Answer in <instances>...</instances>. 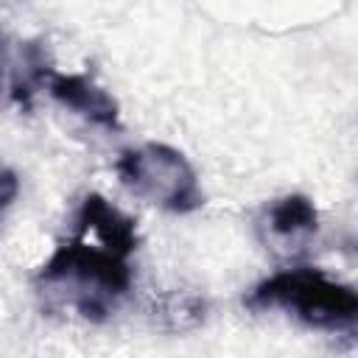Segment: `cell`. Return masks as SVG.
<instances>
[{
	"mask_svg": "<svg viewBox=\"0 0 358 358\" xmlns=\"http://www.w3.org/2000/svg\"><path fill=\"white\" fill-rule=\"evenodd\" d=\"M39 291L73 308L90 322H103L117 299L131 288V268L126 257L106 246H90L84 235L64 241L36 271Z\"/></svg>",
	"mask_w": 358,
	"mask_h": 358,
	"instance_id": "obj_1",
	"label": "cell"
},
{
	"mask_svg": "<svg viewBox=\"0 0 358 358\" xmlns=\"http://www.w3.org/2000/svg\"><path fill=\"white\" fill-rule=\"evenodd\" d=\"M252 308H280L319 330H344L358 324V291L330 280L319 268L277 271L249 294Z\"/></svg>",
	"mask_w": 358,
	"mask_h": 358,
	"instance_id": "obj_2",
	"label": "cell"
},
{
	"mask_svg": "<svg viewBox=\"0 0 358 358\" xmlns=\"http://www.w3.org/2000/svg\"><path fill=\"white\" fill-rule=\"evenodd\" d=\"M115 173L134 196L171 213H190L204 201L193 165L165 143L126 148L115 162Z\"/></svg>",
	"mask_w": 358,
	"mask_h": 358,
	"instance_id": "obj_3",
	"label": "cell"
},
{
	"mask_svg": "<svg viewBox=\"0 0 358 358\" xmlns=\"http://www.w3.org/2000/svg\"><path fill=\"white\" fill-rule=\"evenodd\" d=\"M45 87L53 101H59L64 109L81 115L92 126H101L106 131L120 129V106L101 84H95V78H90L84 73H56L53 70Z\"/></svg>",
	"mask_w": 358,
	"mask_h": 358,
	"instance_id": "obj_4",
	"label": "cell"
},
{
	"mask_svg": "<svg viewBox=\"0 0 358 358\" xmlns=\"http://www.w3.org/2000/svg\"><path fill=\"white\" fill-rule=\"evenodd\" d=\"M76 229H78V235L92 232L101 246H106L109 252H115L120 257H129L140 243L134 218L120 213L101 193H87L84 196V201L78 207V215H76Z\"/></svg>",
	"mask_w": 358,
	"mask_h": 358,
	"instance_id": "obj_5",
	"label": "cell"
},
{
	"mask_svg": "<svg viewBox=\"0 0 358 358\" xmlns=\"http://www.w3.org/2000/svg\"><path fill=\"white\" fill-rule=\"evenodd\" d=\"M50 62L39 42H20L8 50V98L22 109L31 106V98L50 78Z\"/></svg>",
	"mask_w": 358,
	"mask_h": 358,
	"instance_id": "obj_6",
	"label": "cell"
},
{
	"mask_svg": "<svg viewBox=\"0 0 358 358\" xmlns=\"http://www.w3.org/2000/svg\"><path fill=\"white\" fill-rule=\"evenodd\" d=\"M266 227L271 232V238L280 241H302L308 235L316 232L319 227V213L313 207V201L302 193H288L282 199H277L268 210H266Z\"/></svg>",
	"mask_w": 358,
	"mask_h": 358,
	"instance_id": "obj_7",
	"label": "cell"
},
{
	"mask_svg": "<svg viewBox=\"0 0 358 358\" xmlns=\"http://www.w3.org/2000/svg\"><path fill=\"white\" fill-rule=\"evenodd\" d=\"M14 193H17V179H14V173L6 168V171H3V207H8V204L14 201Z\"/></svg>",
	"mask_w": 358,
	"mask_h": 358,
	"instance_id": "obj_8",
	"label": "cell"
}]
</instances>
